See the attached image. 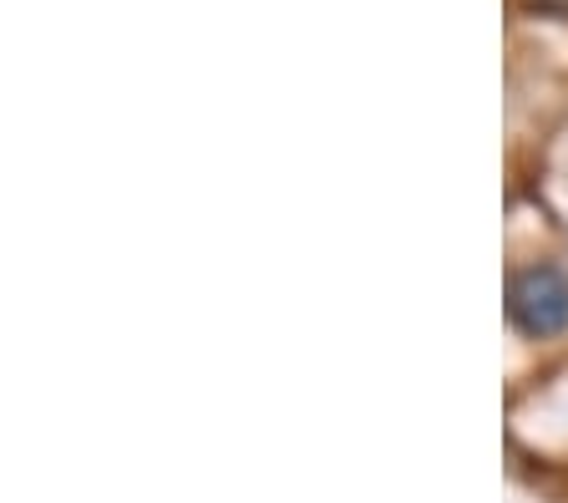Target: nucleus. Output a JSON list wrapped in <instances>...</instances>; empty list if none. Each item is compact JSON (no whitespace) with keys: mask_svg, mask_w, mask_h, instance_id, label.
<instances>
[{"mask_svg":"<svg viewBox=\"0 0 568 503\" xmlns=\"http://www.w3.org/2000/svg\"><path fill=\"white\" fill-rule=\"evenodd\" d=\"M508 311L518 321V331L528 335H558L568 325V275L554 264H532L513 280Z\"/></svg>","mask_w":568,"mask_h":503,"instance_id":"nucleus-1","label":"nucleus"}]
</instances>
